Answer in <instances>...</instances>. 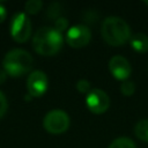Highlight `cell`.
<instances>
[{
    "label": "cell",
    "instance_id": "obj_1",
    "mask_svg": "<svg viewBox=\"0 0 148 148\" xmlns=\"http://www.w3.org/2000/svg\"><path fill=\"white\" fill-rule=\"evenodd\" d=\"M64 44L62 34L59 32L54 27H42L39 28L32 37L34 50L45 57H51L57 54Z\"/></svg>",
    "mask_w": 148,
    "mask_h": 148
},
{
    "label": "cell",
    "instance_id": "obj_2",
    "mask_svg": "<svg viewBox=\"0 0 148 148\" xmlns=\"http://www.w3.org/2000/svg\"><path fill=\"white\" fill-rule=\"evenodd\" d=\"M102 38L111 46H120L131 39V29L125 20L119 16H108L102 22Z\"/></svg>",
    "mask_w": 148,
    "mask_h": 148
},
{
    "label": "cell",
    "instance_id": "obj_3",
    "mask_svg": "<svg viewBox=\"0 0 148 148\" xmlns=\"http://www.w3.org/2000/svg\"><path fill=\"white\" fill-rule=\"evenodd\" d=\"M31 54L22 49H14L6 53L2 59V67L7 75L18 77L29 73L32 68Z\"/></svg>",
    "mask_w": 148,
    "mask_h": 148
},
{
    "label": "cell",
    "instance_id": "obj_4",
    "mask_svg": "<svg viewBox=\"0 0 148 148\" xmlns=\"http://www.w3.org/2000/svg\"><path fill=\"white\" fill-rule=\"evenodd\" d=\"M43 126L45 131L51 134H61L69 127V117L64 110H51L45 114L43 119Z\"/></svg>",
    "mask_w": 148,
    "mask_h": 148
},
{
    "label": "cell",
    "instance_id": "obj_5",
    "mask_svg": "<svg viewBox=\"0 0 148 148\" xmlns=\"http://www.w3.org/2000/svg\"><path fill=\"white\" fill-rule=\"evenodd\" d=\"M10 36L17 43L27 42L31 36V22L25 13H16L10 22Z\"/></svg>",
    "mask_w": 148,
    "mask_h": 148
},
{
    "label": "cell",
    "instance_id": "obj_6",
    "mask_svg": "<svg viewBox=\"0 0 148 148\" xmlns=\"http://www.w3.org/2000/svg\"><path fill=\"white\" fill-rule=\"evenodd\" d=\"M65 39L69 46L80 49L88 45L91 39V31L87 25L76 24L67 29Z\"/></svg>",
    "mask_w": 148,
    "mask_h": 148
},
{
    "label": "cell",
    "instance_id": "obj_7",
    "mask_svg": "<svg viewBox=\"0 0 148 148\" xmlns=\"http://www.w3.org/2000/svg\"><path fill=\"white\" fill-rule=\"evenodd\" d=\"M86 104H87V108L92 113L101 114V113H104L109 109L110 98L104 90L98 89V88H94L87 94Z\"/></svg>",
    "mask_w": 148,
    "mask_h": 148
},
{
    "label": "cell",
    "instance_id": "obj_8",
    "mask_svg": "<svg viewBox=\"0 0 148 148\" xmlns=\"http://www.w3.org/2000/svg\"><path fill=\"white\" fill-rule=\"evenodd\" d=\"M47 76L43 71H32L27 79V89L30 96L40 97L47 90Z\"/></svg>",
    "mask_w": 148,
    "mask_h": 148
},
{
    "label": "cell",
    "instance_id": "obj_9",
    "mask_svg": "<svg viewBox=\"0 0 148 148\" xmlns=\"http://www.w3.org/2000/svg\"><path fill=\"white\" fill-rule=\"evenodd\" d=\"M109 69L117 80L121 81H126L132 72L131 64L123 56H113L109 61Z\"/></svg>",
    "mask_w": 148,
    "mask_h": 148
},
{
    "label": "cell",
    "instance_id": "obj_10",
    "mask_svg": "<svg viewBox=\"0 0 148 148\" xmlns=\"http://www.w3.org/2000/svg\"><path fill=\"white\" fill-rule=\"evenodd\" d=\"M130 44L134 51L139 53H145L148 51V36L142 32H138L131 36Z\"/></svg>",
    "mask_w": 148,
    "mask_h": 148
},
{
    "label": "cell",
    "instance_id": "obj_11",
    "mask_svg": "<svg viewBox=\"0 0 148 148\" xmlns=\"http://www.w3.org/2000/svg\"><path fill=\"white\" fill-rule=\"evenodd\" d=\"M134 133L138 139L148 142V119H142L138 121L134 127Z\"/></svg>",
    "mask_w": 148,
    "mask_h": 148
},
{
    "label": "cell",
    "instance_id": "obj_12",
    "mask_svg": "<svg viewBox=\"0 0 148 148\" xmlns=\"http://www.w3.org/2000/svg\"><path fill=\"white\" fill-rule=\"evenodd\" d=\"M109 148H136V145L134 143L133 140H131L130 138H126V136H120V138H117L114 139Z\"/></svg>",
    "mask_w": 148,
    "mask_h": 148
},
{
    "label": "cell",
    "instance_id": "obj_13",
    "mask_svg": "<svg viewBox=\"0 0 148 148\" xmlns=\"http://www.w3.org/2000/svg\"><path fill=\"white\" fill-rule=\"evenodd\" d=\"M43 7V2L40 0H29L24 5L25 13L28 14H37Z\"/></svg>",
    "mask_w": 148,
    "mask_h": 148
},
{
    "label": "cell",
    "instance_id": "obj_14",
    "mask_svg": "<svg viewBox=\"0 0 148 148\" xmlns=\"http://www.w3.org/2000/svg\"><path fill=\"white\" fill-rule=\"evenodd\" d=\"M120 91L123 95L125 96H132L135 91V84L133 81H123V83L120 84Z\"/></svg>",
    "mask_w": 148,
    "mask_h": 148
},
{
    "label": "cell",
    "instance_id": "obj_15",
    "mask_svg": "<svg viewBox=\"0 0 148 148\" xmlns=\"http://www.w3.org/2000/svg\"><path fill=\"white\" fill-rule=\"evenodd\" d=\"M76 89L81 94H88L90 90H91V86H90V82L88 80H84V79H81L76 82Z\"/></svg>",
    "mask_w": 148,
    "mask_h": 148
},
{
    "label": "cell",
    "instance_id": "obj_16",
    "mask_svg": "<svg viewBox=\"0 0 148 148\" xmlns=\"http://www.w3.org/2000/svg\"><path fill=\"white\" fill-rule=\"evenodd\" d=\"M54 28L59 32L62 34V31L67 30V28H68V21L66 18H64V17H58L56 20V22H54Z\"/></svg>",
    "mask_w": 148,
    "mask_h": 148
},
{
    "label": "cell",
    "instance_id": "obj_17",
    "mask_svg": "<svg viewBox=\"0 0 148 148\" xmlns=\"http://www.w3.org/2000/svg\"><path fill=\"white\" fill-rule=\"evenodd\" d=\"M7 108H8L7 98L3 95V92L0 90V118H2L5 116V113L7 112Z\"/></svg>",
    "mask_w": 148,
    "mask_h": 148
},
{
    "label": "cell",
    "instance_id": "obj_18",
    "mask_svg": "<svg viewBox=\"0 0 148 148\" xmlns=\"http://www.w3.org/2000/svg\"><path fill=\"white\" fill-rule=\"evenodd\" d=\"M6 16H7V10H6V7H5L2 3H0V23H2V22L5 21Z\"/></svg>",
    "mask_w": 148,
    "mask_h": 148
},
{
    "label": "cell",
    "instance_id": "obj_19",
    "mask_svg": "<svg viewBox=\"0 0 148 148\" xmlns=\"http://www.w3.org/2000/svg\"><path fill=\"white\" fill-rule=\"evenodd\" d=\"M7 79V74L3 69H0V84H2Z\"/></svg>",
    "mask_w": 148,
    "mask_h": 148
},
{
    "label": "cell",
    "instance_id": "obj_20",
    "mask_svg": "<svg viewBox=\"0 0 148 148\" xmlns=\"http://www.w3.org/2000/svg\"><path fill=\"white\" fill-rule=\"evenodd\" d=\"M143 2H145V5H147V6H148V0H145Z\"/></svg>",
    "mask_w": 148,
    "mask_h": 148
}]
</instances>
